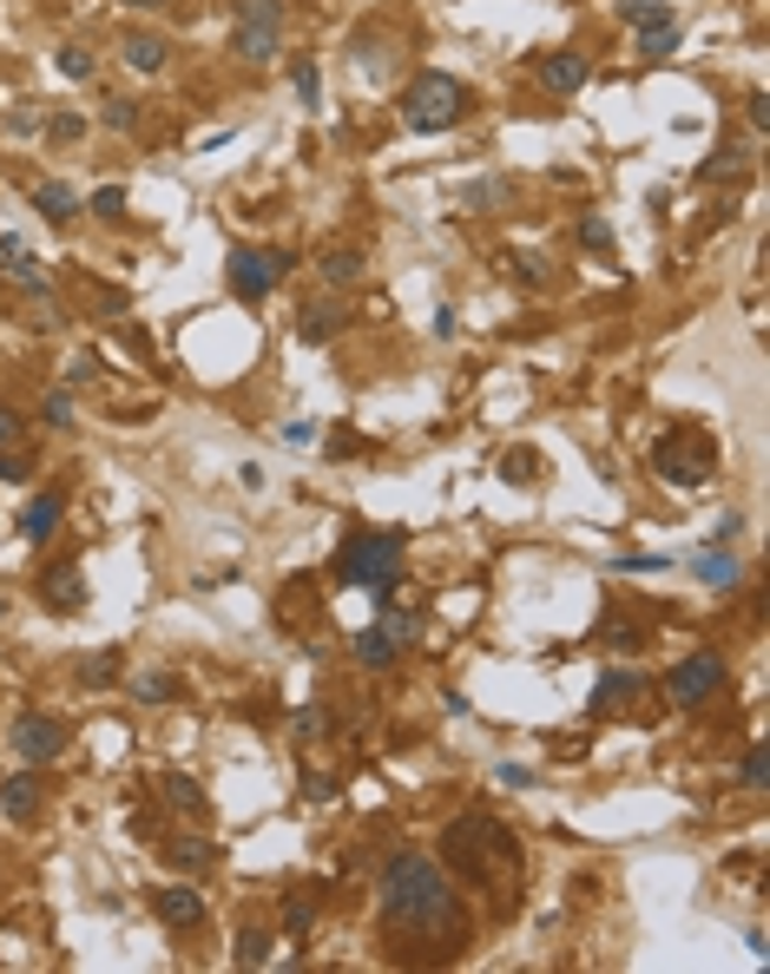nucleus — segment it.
<instances>
[{
	"label": "nucleus",
	"instance_id": "1",
	"mask_svg": "<svg viewBox=\"0 0 770 974\" xmlns=\"http://www.w3.org/2000/svg\"><path fill=\"white\" fill-rule=\"evenodd\" d=\"M376 896H382V929H389L395 942H402V936H409V942H435V955H448V949L468 942L461 896H455V883L442 876L435 857H422V850H395V857L382 863Z\"/></svg>",
	"mask_w": 770,
	"mask_h": 974
},
{
	"label": "nucleus",
	"instance_id": "2",
	"mask_svg": "<svg viewBox=\"0 0 770 974\" xmlns=\"http://www.w3.org/2000/svg\"><path fill=\"white\" fill-rule=\"evenodd\" d=\"M442 857L455 863L461 883H501L507 870H521V843L488 817V810H468L442 830Z\"/></svg>",
	"mask_w": 770,
	"mask_h": 974
},
{
	"label": "nucleus",
	"instance_id": "3",
	"mask_svg": "<svg viewBox=\"0 0 770 974\" xmlns=\"http://www.w3.org/2000/svg\"><path fill=\"white\" fill-rule=\"evenodd\" d=\"M461 112H468V86L455 72L428 66L402 86V125L409 132H448V125H461Z\"/></svg>",
	"mask_w": 770,
	"mask_h": 974
},
{
	"label": "nucleus",
	"instance_id": "4",
	"mask_svg": "<svg viewBox=\"0 0 770 974\" xmlns=\"http://www.w3.org/2000/svg\"><path fill=\"white\" fill-rule=\"evenodd\" d=\"M336 580H343V586H369V593L395 586V580H402V534H389V527L349 534L343 553H336Z\"/></svg>",
	"mask_w": 770,
	"mask_h": 974
},
{
	"label": "nucleus",
	"instance_id": "5",
	"mask_svg": "<svg viewBox=\"0 0 770 974\" xmlns=\"http://www.w3.org/2000/svg\"><path fill=\"white\" fill-rule=\"evenodd\" d=\"M231 53L250 66H270L283 53V0H237V33Z\"/></svg>",
	"mask_w": 770,
	"mask_h": 974
},
{
	"label": "nucleus",
	"instance_id": "6",
	"mask_svg": "<svg viewBox=\"0 0 770 974\" xmlns=\"http://www.w3.org/2000/svg\"><path fill=\"white\" fill-rule=\"evenodd\" d=\"M290 270H297L290 250H244V244H237V250L224 257V283H231L237 303H264V296L277 290V277H290Z\"/></svg>",
	"mask_w": 770,
	"mask_h": 974
},
{
	"label": "nucleus",
	"instance_id": "7",
	"mask_svg": "<svg viewBox=\"0 0 770 974\" xmlns=\"http://www.w3.org/2000/svg\"><path fill=\"white\" fill-rule=\"evenodd\" d=\"M712 468H718V455H712V441H705L699 428H672V435L659 441V474H666V481H679V488H705Z\"/></svg>",
	"mask_w": 770,
	"mask_h": 974
},
{
	"label": "nucleus",
	"instance_id": "8",
	"mask_svg": "<svg viewBox=\"0 0 770 974\" xmlns=\"http://www.w3.org/2000/svg\"><path fill=\"white\" fill-rule=\"evenodd\" d=\"M725 685V652H692V659H679L672 665V679H666V692H672V705H705L712 692Z\"/></svg>",
	"mask_w": 770,
	"mask_h": 974
},
{
	"label": "nucleus",
	"instance_id": "9",
	"mask_svg": "<svg viewBox=\"0 0 770 974\" xmlns=\"http://www.w3.org/2000/svg\"><path fill=\"white\" fill-rule=\"evenodd\" d=\"M66 738H72V731H66L53 712H26V718H13V738H7V745H13L20 764H53V758L66 751Z\"/></svg>",
	"mask_w": 770,
	"mask_h": 974
},
{
	"label": "nucleus",
	"instance_id": "10",
	"mask_svg": "<svg viewBox=\"0 0 770 974\" xmlns=\"http://www.w3.org/2000/svg\"><path fill=\"white\" fill-rule=\"evenodd\" d=\"M639 685H646L639 672L606 665V672H600V685H593V698H587V712H593V718H613V712H626V705L639 698Z\"/></svg>",
	"mask_w": 770,
	"mask_h": 974
},
{
	"label": "nucleus",
	"instance_id": "11",
	"mask_svg": "<svg viewBox=\"0 0 770 974\" xmlns=\"http://www.w3.org/2000/svg\"><path fill=\"white\" fill-rule=\"evenodd\" d=\"M26 204L46 217V224H66V217H79L86 211V198H79V184H66V178H40L33 191H26Z\"/></svg>",
	"mask_w": 770,
	"mask_h": 974
},
{
	"label": "nucleus",
	"instance_id": "12",
	"mask_svg": "<svg viewBox=\"0 0 770 974\" xmlns=\"http://www.w3.org/2000/svg\"><path fill=\"white\" fill-rule=\"evenodd\" d=\"M152 909H158V922H165V929H178V936L204 922V896H198L191 883H171V889H158V896H152Z\"/></svg>",
	"mask_w": 770,
	"mask_h": 974
},
{
	"label": "nucleus",
	"instance_id": "13",
	"mask_svg": "<svg viewBox=\"0 0 770 974\" xmlns=\"http://www.w3.org/2000/svg\"><path fill=\"white\" fill-rule=\"evenodd\" d=\"M349 323H356V316H349L343 303H310V310H297V343H310V349H316V343L343 336Z\"/></svg>",
	"mask_w": 770,
	"mask_h": 974
},
{
	"label": "nucleus",
	"instance_id": "14",
	"mask_svg": "<svg viewBox=\"0 0 770 974\" xmlns=\"http://www.w3.org/2000/svg\"><path fill=\"white\" fill-rule=\"evenodd\" d=\"M0 277H7V283H20L26 296H33V290H46V270H40V257H33L20 237H7V231H0Z\"/></svg>",
	"mask_w": 770,
	"mask_h": 974
},
{
	"label": "nucleus",
	"instance_id": "15",
	"mask_svg": "<svg viewBox=\"0 0 770 974\" xmlns=\"http://www.w3.org/2000/svg\"><path fill=\"white\" fill-rule=\"evenodd\" d=\"M587 79H593V66H587V53H573V46L540 59V86H547V92H580Z\"/></svg>",
	"mask_w": 770,
	"mask_h": 974
},
{
	"label": "nucleus",
	"instance_id": "16",
	"mask_svg": "<svg viewBox=\"0 0 770 974\" xmlns=\"http://www.w3.org/2000/svg\"><path fill=\"white\" fill-rule=\"evenodd\" d=\"M59 514H66V494L53 488V494H33L26 507H20V540H53V527H59Z\"/></svg>",
	"mask_w": 770,
	"mask_h": 974
},
{
	"label": "nucleus",
	"instance_id": "17",
	"mask_svg": "<svg viewBox=\"0 0 770 974\" xmlns=\"http://www.w3.org/2000/svg\"><path fill=\"white\" fill-rule=\"evenodd\" d=\"M362 264H369V257H362L356 244H330V250L316 257V270H323V283H330V290H349V283H362Z\"/></svg>",
	"mask_w": 770,
	"mask_h": 974
},
{
	"label": "nucleus",
	"instance_id": "18",
	"mask_svg": "<svg viewBox=\"0 0 770 974\" xmlns=\"http://www.w3.org/2000/svg\"><path fill=\"white\" fill-rule=\"evenodd\" d=\"M40 593H46L53 613H79V606H86V586H79V567H72V560H59V567L40 580Z\"/></svg>",
	"mask_w": 770,
	"mask_h": 974
},
{
	"label": "nucleus",
	"instance_id": "19",
	"mask_svg": "<svg viewBox=\"0 0 770 974\" xmlns=\"http://www.w3.org/2000/svg\"><path fill=\"white\" fill-rule=\"evenodd\" d=\"M119 53H125V66H132V72H165V59H171L165 33H125V40H119Z\"/></svg>",
	"mask_w": 770,
	"mask_h": 974
},
{
	"label": "nucleus",
	"instance_id": "20",
	"mask_svg": "<svg viewBox=\"0 0 770 974\" xmlns=\"http://www.w3.org/2000/svg\"><path fill=\"white\" fill-rule=\"evenodd\" d=\"M40 804H46V784H40V777H13V784H0V810H7L13 824H33Z\"/></svg>",
	"mask_w": 770,
	"mask_h": 974
},
{
	"label": "nucleus",
	"instance_id": "21",
	"mask_svg": "<svg viewBox=\"0 0 770 974\" xmlns=\"http://www.w3.org/2000/svg\"><path fill=\"white\" fill-rule=\"evenodd\" d=\"M395 652H402V639H395L389 626H362V632H356V665L382 672V665H395Z\"/></svg>",
	"mask_w": 770,
	"mask_h": 974
},
{
	"label": "nucleus",
	"instance_id": "22",
	"mask_svg": "<svg viewBox=\"0 0 770 974\" xmlns=\"http://www.w3.org/2000/svg\"><path fill=\"white\" fill-rule=\"evenodd\" d=\"M501 204H514V178H481L461 191V211H501Z\"/></svg>",
	"mask_w": 770,
	"mask_h": 974
},
{
	"label": "nucleus",
	"instance_id": "23",
	"mask_svg": "<svg viewBox=\"0 0 770 974\" xmlns=\"http://www.w3.org/2000/svg\"><path fill=\"white\" fill-rule=\"evenodd\" d=\"M692 573H699L705 586H718V593H732V586H738V560H732L725 547H712V553H699V560H692Z\"/></svg>",
	"mask_w": 770,
	"mask_h": 974
},
{
	"label": "nucleus",
	"instance_id": "24",
	"mask_svg": "<svg viewBox=\"0 0 770 974\" xmlns=\"http://www.w3.org/2000/svg\"><path fill=\"white\" fill-rule=\"evenodd\" d=\"M165 863H178V870H211L217 850H211L204 837H171V843H165Z\"/></svg>",
	"mask_w": 770,
	"mask_h": 974
},
{
	"label": "nucleus",
	"instance_id": "25",
	"mask_svg": "<svg viewBox=\"0 0 770 974\" xmlns=\"http://www.w3.org/2000/svg\"><path fill=\"white\" fill-rule=\"evenodd\" d=\"M620 20H633L646 33V26H672L679 13H672V0H620Z\"/></svg>",
	"mask_w": 770,
	"mask_h": 974
},
{
	"label": "nucleus",
	"instance_id": "26",
	"mask_svg": "<svg viewBox=\"0 0 770 974\" xmlns=\"http://www.w3.org/2000/svg\"><path fill=\"white\" fill-rule=\"evenodd\" d=\"M672 53H679V20H672V26H646V33H639V59H652V66H659V59H672Z\"/></svg>",
	"mask_w": 770,
	"mask_h": 974
},
{
	"label": "nucleus",
	"instance_id": "27",
	"mask_svg": "<svg viewBox=\"0 0 770 974\" xmlns=\"http://www.w3.org/2000/svg\"><path fill=\"white\" fill-rule=\"evenodd\" d=\"M132 698H138V705H171V698H178V679H171V672H152V679H132Z\"/></svg>",
	"mask_w": 770,
	"mask_h": 974
},
{
	"label": "nucleus",
	"instance_id": "28",
	"mask_svg": "<svg viewBox=\"0 0 770 974\" xmlns=\"http://www.w3.org/2000/svg\"><path fill=\"white\" fill-rule=\"evenodd\" d=\"M231 962H237V969H264V962H270V936H264V929H244L237 949H231Z\"/></svg>",
	"mask_w": 770,
	"mask_h": 974
},
{
	"label": "nucleus",
	"instance_id": "29",
	"mask_svg": "<svg viewBox=\"0 0 770 974\" xmlns=\"http://www.w3.org/2000/svg\"><path fill=\"white\" fill-rule=\"evenodd\" d=\"M290 86H297V99H303V112L323 99V72H316V59H297L290 66Z\"/></svg>",
	"mask_w": 770,
	"mask_h": 974
},
{
	"label": "nucleus",
	"instance_id": "30",
	"mask_svg": "<svg viewBox=\"0 0 770 974\" xmlns=\"http://www.w3.org/2000/svg\"><path fill=\"white\" fill-rule=\"evenodd\" d=\"M507 277H514L521 290H540V283H547V257H534V250H521V257H507Z\"/></svg>",
	"mask_w": 770,
	"mask_h": 974
},
{
	"label": "nucleus",
	"instance_id": "31",
	"mask_svg": "<svg viewBox=\"0 0 770 974\" xmlns=\"http://www.w3.org/2000/svg\"><path fill=\"white\" fill-rule=\"evenodd\" d=\"M40 422H46V428H72V389H66V382H59V389H46Z\"/></svg>",
	"mask_w": 770,
	"mask_h": 974
},
{
	"label": "nucleus",
	"instance_id": "32",
	"mask_svg": "<svg viewBox=\"0 0 770 974\" xmlns=\"http://www.w3.org/2000/svg\"><path fill=\"white\" fill-rule=\"evenodd\" d=\"M99 119H105V132H138V105L132 99H105Z\"/></svg>",
	"mask_w": 770,
	"mask_h": 974
},
{
	"label": "nucleus",
	"instance_id": "33",
	"mask_svg": "<svg viewBox=\"0 0 770 974\" xmlns=\"http://www.w3.org/2000/svg\"><path fill=\"white\" fill-rule=\"evenodd\" d=\"M119 665H125L119 652H99V659H86V665H79V679H86V685H112V679H119Z\"/></svg>",
	"mask_w": 770,
	"mask_h": 974
},
{
	"label": "nucleus",
	"instance_id": "34",
	"mask_svg": "<svg viewBox=\"0 0 770 974\" xmlns=\"http://www.w3.org/2000/svg\"><path fill=\"white\" fill-rule=\"evenodd\" d=\"M79 132H86V119H79V112H53V119H46V138H53V145H72Z\"/></svg>",
	"mask_w": 770,
	"mask_h": 974
},
{
	"label": "nucleus",
	"instance_id": "35",
	"mask_svg": "<svg viewBox=\"0 0 770 974\" xmlns=\"http://www.w3.org/2000/svg\"><path fill=\"white\" fill-rule=\"evenodd\" d=\"M59 72L66 79H92V53L86 46H59Z\"/></svg>",
	"mask_w": 770,
	"mask_h": 974
},
{
	"label": "nucleus",
	"instance_id": "36",
	"mask_svg": "<svg viewBox=\"0 0 770 974\" xmlns=\"http://www.w3.org/2000/svg\"><path fill=\"white\" fill-rule=\"evenodd\" d=\"M738 165H745V152H738V145H725V152H712V165H699V178L712 184V178H725V171H738Z\"/></svg>",
	"mask_w": 770,
	"mask_h": 974
},
{
	"label": "nucleus",
	"instance_id": "37",
	"mask_svg": "<svg viewBox=\"0 0 770 974\" xmlns=\"http://www.w3.org/2000/svg\"><path fill=\"white\" fill-rule=\"evenodd\" d=\"M92 217H125V184H105V191H92Z\"/></svg>",
	"mask_w": 770,
	"mask_h": 974
},
{
	"label": "nucleus",
	"instance_id": "38",
	"mask_svg": "<svg viewBox=\"0 0 770 974\" xmlns=\"http://www.w3.org/2000/svg\"><path fill=\"white\" fill-rule=\"evenodd\" d=\"M165 797H171L178 810H198V804H204V791H198L191 777H165Z\"/></svg>",
	"mask_w": 770,
	"mask_h": 974
},
{
	"label": "nucleus",
	"instance_id": "39",
	"mask_svg": "<svg viewBox=\"0 0 770 974\" xmlns=\"http://www.w3.org/2000/svg\"><path fill=\"white\" fill-rule=\"evenodd\" d=\"M310 922H316V909L290 896V903H283V936H310Z\"/></svg>",
	"mask_w": 770,
	"mask_h": 974
},
{
	"label": "nucleus",
	"instance_id": "40",
	"mask_svg": "<svg viewBox=\"0 0 770 974\" xmlns=\"http://www.w3.org/2000/svg\"><path fill=\"white\" fill-rule=\"evenodd\" d=\"M770 784V764H765V745H751L745 751V791H765Z\"/></svg>",
	"mask_w": 770,
	"mask_h": 974
},
{
	"label": "nucleus",
	"instance_id": "41",
	"mask_svg": "<svg viewBox=\"0 0 770 974\" xmlns=\"http://www.w3.org/2000/svg\"><path fill=\"white\" fill-rule=\"evenodd\" d=\"M580 244H587V250H606V244H613V224H606V217H580Z\"/></svg>",
	"mask_w": 770,
	"mask_h": 974
},
{
	"label": "nucleus",
	"instance_id": "42",
	"mask_svg": "<svg viewBox=\"0 0 770 974\" xmlns=\"http://www.w3.org/2000/svg\"><path fill=\"white\" fill-rule=\"evenodd\" d=\"M92 369H99L92 356H72V362H66V389H86V382H92Z\"/></svg>",
	"mask_w": 770,
	"mask_h": 974
},
{
	"label": "nucleus",
	"instance_id": "43",
	"mask_svg": "<svg viewBox=\"0 0 770 974\" xmlns=\"http://www.w3.org/2000/svg\"><path fill=\"white\" fill-rule=\"evenodd\" d=\"M501 474H507V481H534V455H527V448H521V455H507V461H501Z\"/></svg>",
	"mask_w": 770,
	"mask_h": 974
},
{
	"label": "nucleus",
	"instance_id": "44",
	"mask_svg": "<svg viewBox=\"0 0 770 974\" xmlns=\"http://www.w3.org/2000/svg\"><path fill=\"white\" fill-rule=\"evenodd\" d=\"M283 441H290V448H310V441H316V422H290Z\"/></svg>",
	"mask_w": 770,
	"mask_h": 974
},
{
	"label": "nucleus",
	"instance_id": "45",
	"mask_svg": "<svg viewBox=\"0 0 770 974\" xmlns=\"http://www.w3.org/2000/svg\"><path fill=\"white\" fill-rule=\"evenodd\" d=\"M745 105H751V125H758V132H770V99H765V92H751Z\"/></svg>",
	"mask_w": 770,
	"mask_h": 974
},
{
	"label": "nucleus",
	"instance_id": "46",
	"mask_svg": "<svg viewBox=\"0 0 770 974\" xmlns=\"http://www.w3.org/2000/svg\"><path fill=\"white\" fill-rule=\"evenodd\" d=\"M738 527H745V520H738V514H725V520H718V527H712V547H725V540H732V534H738Z\"/></svg>",
	"mask_w": 770,
	"mask_h": 974
},
{
	"label": "nucleus",
	"instance_id": "47",
	"mask_svg": "<svg viewBox=\"0 0 770 974\" xmlns=\"http://www.w3.org/2000/svg\"><path fill=\"white\" fill-rule=\"evenodd\" d=\"M0 481H26V461L20 455H0Z\"/></svg>",
	"mask_w": 770,
	"mask_h": 974
},
{
	"label": "nucleus",
	"instance_id": "48",
	"mask_svg": "<svg viewBox=\"0 0 770 974\" xmlns=\"http://www.w3.org/2000/svg\"><path fill=\"white\" fill-rule=\"evenodd\" d=\"M0 441H20V415H13L7 402H0Z\"/></svg>",
	"mask_w": 770,
	"mask_h": 974
},
{
	"label": "nucleus",
	"instance_id": "49",
	"mask_svg": "<svg viewBox=\"0 0 770 974\" xmlns=\"http://www.w3.org/2000/svg\"><path fill=\"white\" fill-rule=\"evenodd\" d=\"M125 7H171V0H125Z\"/></svg>",
	"mask_w": 770,
	"mask_h": 974
},
{
	"label": "nucleus",
	"instance_id": "50",
	"mask_svg": "<svg viewBox=\"0 0 770 974\" xmlns=\"http://www.w3.org/2000/svg\"><path fill=\"white\" fill-rule=\"evenodd\" d=\"M0 619H7V600H0Z\"/></svg>",
	"mask_w": 770,
	"mask_h": 974
}]
</instances>
